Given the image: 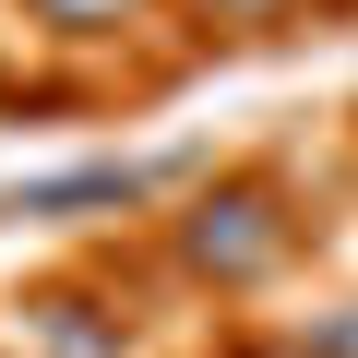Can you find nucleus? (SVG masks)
<instances>
[{
    "mask_svg": "<svg viewBox=\"0 0 358 358\" xmlns=\"http://www.w3.org/2000/svg\"><path fill=\"white\" fill-rule=\"evenodd\" d=\"M179 167H192V155H84V167H60V179H24V192H13V215H36V227H84V215H131L143 192H167Z\"/></svg>",
    "mask_w": 358,
    "mask_h": 358,
    "instance_id": "obj_2",
    "label": "nucleus"
},
{
    "mask_svg": "<svg viewBox=\"0 0 358 358\" xmlns=\"http://www.w3.org/2000/svg\"><path fill=\"white\" fill-rule=\"evenodd\" d=\"M36 346H48V358H131L120 322H96L84 299H36Z\"/></svg>",
    "mask_w": 358,
    "mask_h": 358,
    "instance_id": "obj_4",
    "label": "nucleus"
},
{
    "mask_svg": "<svg viewBox=\"0 0 358 358\" xmlns=\"http://www.w3.org/2000/svg\"><path fill=\"white\" fill-rule=\"evenodd\" d=\"M287 203L263 192V179H215V192L179 215V263H192L203 287H263L275 263H287Z\"/></svg>",
    "mask_w": 358,
    "mask_h": 358,
    "instance_id": "obj_1",
    "label": "nucleus"
},
{
    "mask_svg": "<svg viewBox=\"0 0 358 358\" xmlns=\"http://www.w3.org/2000/svg\"><path fill=\"white\" fill-rule=\"evenodd\" d=\"M36 13V36H60V48H96V36H131L155 0H24Z\"/></svg>",
    "mask_w": 358,
    "mask_h": 358,
    "instance_id": "obj_3",
    "label": "nucleus"
},
{
    "mask_svg": "<svg viewBox=\"0 0 358 358\" xmlns=\"http://www.w3.org/2000/svg\"><path fill=\"white\" fill-rule=\"evenodd\" d=\"M203 13V36H275V24H299L310 0H192Z\"/></svg>",
    "mask_w": 358,
    "mask_h": 358,
    "instance_id": "obj_5",
    "label": "nucleus"
}]
</instances>
